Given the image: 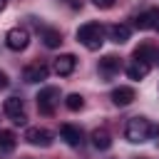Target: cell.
Returning <instances> with one entry per match:
<instances>
[{"instance_id": "17", "label": "cell", "mask_w": 159, "mask_h": 159, "mask_svg": "<svg viewBox=\"0 0 159 159\" xmlns=\"http://www.w3.org/2000/svg\"><path fill=\"white\" fill-rule=\"evenodd\" d=\"M92 147L99 149V152L109 149V147H112V134H109L107 129H94V132H92Z\"/></svg>"}, {"instance_id": "22", "label": "cell", "mask_w": 159, "mask_h": 159, "mask_svg": "<svg viewBox=\"0 0 159 159\" xmlns=\"http://www.w3.org/2000/svg\"><path fill=\"white\" fill-rule=\"evenodd\" d=\"M5 5H7V0H0V12L5 10Z\"/></svg>"}, {"instance_id": "16", "label": "cell", "mask_w": 159, "mask_h": 159, "mask_svg": "<svg viewBox=\"0 0 159 159\" xmlns=\"http://www.w3.org/2000/svg\"><path fill=\"white\" fill-rule=\"evenodd\" d=\"M149 70H152L149 62H139V60H134V62L127 67V77H129V80H144V77L149 75Z\"/></svg>"}, {"instance_id": "15", "label": "cell", "mask_w": 159, "mask_h": 159, "mask_svg": "<svg viewBox=\"0 0 159 159\" xmlns=\"http://www.w3.org/2000/svg\"><path fill=\"white\" fill-rule=\"evenodd\" d=\"M99 72H102L104 77H114V75L119 72V57H114V55L102 57V60H99Z\"/></svg>"}, {"instance_id": "4", "label": "cell", "mask_w": 159, "mask_h": 159, "mask_svg": "<svg viewBox=\"0 0 159 159\" xmlns=\"http://www.w3.org/2000/svg\"><path fill=\"white\" fill-rule=\"evenodd\" d=\"M5 45H7L12 52H22V50L30 45V32H27L25 27H12V30H7V35H5Z\"/></svg>"}, {"instance_id": "3", "label": "cell", "mask_w": 159, "mask_h": 159, "mask_svg": "<svg viewBox=\"0 0 159 159\" xmlns=\"http://www.w3.org/2000/svg\"><path fill=\"white\" fill-rule=\"evenodd\" d=\"M57 102H60V89L57 87H42L37 92V109L42 114H52Z\"/></svg>"}, {"instance_id": "8", "label": "cell", "mask_w": 159, "mask_h": 159, "mask_svg": "<svg viewBox=\"0 0 159 159\" xmlns=\"http://www.w3.org/2000/svg\"><path fill=\"white\" fill-rule=\"evenodd\" d=\"M134 25H137L139 30H157V32H159V10H157V7H149V10L139 12L137 20H134Z\"/></svg>"}, {"instance_id": "7", "label": "cell", "mask_w": 159, "mask_h": 159, "mask_svg": "<svg viewBox=\"0 0 159 159\" xmlns=\"http://www.w3.org/2000/svg\"><path fill=\"white\" fill-rule=\"evenodd\" d=\"M25 142L32 144V147H50L52 144V134L47 129H42V127H30L25 132Z\"/></svg>"}, {"instance_id": "23", "label": "cell", "mask_w": 159, "mask_h": 159, "mask_svg": "<svg viewBox=\"0 0 159 159\" xmlns=\"http://www.w3.org/2000/svg\"><path fill=\"white\" fill-rule=\"evenodd\" d=\"M154 60H157V65H159V52H154Z\"/></svg>"}, {"instance_id": "14", "label": "cell", "mask_w": 159, "mask_h": 159, "mask_svg": "<svg viewBox=\"0 0 159 159\" xmlns=\"http://www.w3.org/2000/svg\"><path fill=\"white\" fill-rule=\"evenodd\" d=\"M42 42H45V47L55 50L62 45V32L57 27H42Z\"/></svg>"}, {"instance_id": "5", "label": "cell", "mask_w": 159, "mask_h": 159, "mask_svg": "<svg viewBox=\"0 0 159 159\" xmlns=\"http://www.w3.org/2000/svg\"><path fill=\"white\" fill-rule=\"evenodd\" d=\"M2 109H5V114H7L15 124H25V122H27V117H25V104H22L20 97H7L5 104H2Z\"/></svg>"}, {"instance_id": "10", "label": "cell", "mask_w": 159, "mask_h": 159, "mask_svg": "<svg viewBox=\"0 0 159 159\" xmlns=\"http://www.w3.org/2000/svg\"><path fill=\"white\" fill-rule=\"evenodd\" d=\"M134 99H137V92L132 87H114L112 89V102L117 107H129Z\"/></svg>"}, {"instance_id": "2", "label": "cell", "mask_w": 159, "mask_h": 159, "mask_svg": "<svg viewBox=\"0 0 159 159\" xmlns=\"http://www.w3.org/2000/svg\"><path fill=\"white\" fill-rule=\"evenodd\" d=\"M77 40L87 47V50H99L102 42H104V27L99 22H84L77 27Z\"/></svg>"}, {"instance_id": "21", "label": "cell", "mask_w": 159, "mask_h": 159, "mask_svg": "<svg viewBox=\"0 0 159 159\" xmlns=\"http://www.w3.org/2000/svg\"><path fill=\"white\" fill-rule=\"evenodd\" d=\"M7 84H10V80H7V75H5V72H0V89H5Z\"/></svg>"}, {"instance_id": "19", "label": "cell", "mask_w": 159, "mask_h": 159, "mask_svg": "<svg viewBox=\"0 0 159 159\" xmlns=\"http://www.w3.org/2000/svg\"><path fill=\"white\" fill-rule=\"evenodd\" d=\"M82 104H84V99H82L80 94H75V92L65 97V107H67L70 112H77V109H82Z\"/></svg>"}, {"instance_id": "6", "label": "cell", "mask_w": 159, "mask_h": 159, "mask_svg": "<svg viewBox=\"0 0 159 159\" xmlns=\"http://www.w3.org/2000/svg\"><path fill=\"white\" fill-rule=\"evenodd\" d=\"M47 75H50V67H47L45 62H32V65H27V67L22 70V80L30 82V84L47 80Z\"/></svg>"}, {"instance_id": "20", "label": "cell", "mask_w": 159, "mask_h": 159, "mask_svg": "<svg viewBox=\"0 0 159 159\" xmlns=\"http://www.w3.org/2000/svg\"><path fill=\"white\" fill-rule=\"evenodd\" d=\"M92 2H94L99 10H109V7L114 5V0H92Z\"/></svg>"}, {"instance_id": "13", "label": "cell", "mask_w": 159, "mask_h": 159, "mask_svg": "<svg viewBox=\"0 0 159 159\" xmlns=\"http://www.w3.org/2000/svg\"><path fill=\"white\" fill-rule=\"evenodd\" d=\"M15 147H17L15 134H12L10 129H0V159L10 157V154L15 152Z\"/></svg>"}, {"instance_id": "18", "label": "cell", "mask_w": 159, "mask_h": 159, "mask_svg": "<svg viewBox=\"0 0 159 159\" xmlns=\"http://www.w3.org/2000/svg\"><path fill=\"white\" fill-rule=\"evenodd\" d=\"M134 60H139V62H149V60H154V50H152L149 45H139V47L134 50Z\"/></svg>"}, {"instance_id": "9", "label": "cell", "mask_w": 159, "mask_h": 159, "mask_svg": "<svg viewBox=\"0 0 159 159\" xmlns=\"http://www.w3.org/2000/svg\"><path fill=\"white\" fill-rule=\"evenodd\" d=\"M75 67H77V57L75 55H60V57H55V72L60 75V77H70L72 72H75Z\"/></svg>"}, {"instance_id": "11", "label": "cell", "mask_w": 159, "mask_h": 159, "mask_svg": "<svg viewBox=\"0 0 159 159\" xmlns=\"http://www.w3.org/2000/svg\"><path fill=\"white\" fill-rule=\"evenodd\" d=\"M107 35H109V40H112V42L124 45V42L129 40L132 30H129V25H124V22H114V25H109V27H107Z\"/></svg>"}, {"instance_id": "12", "label": "cell", "mask_w": 159, "mask_h": 159, "mask_svg": "<svg viewBox=\"0 0 159 159\" xmlns=\"http://www.w3.org/2000/svg\"><path fill=\"white\" fill-rule=\"evenodd\" d=\"M60 137L70 144V147H80L82 144V129L75 124H62L60 127Z\"/></svg>"}, {"instance_id": "1", "label": "cell", "mask_w": 159, "mask_h": 159, "mask_svg": "<svg viewBox=\"0 0 159 159\" xmlns=\"http://www.w3.org/2000/svg\"><path fill=\"white\" fill-rule=\"evenodd\" d=\"M124 137L132 144H142L152 137H159V124H152L147 117H132L124 127Z\"/></svg>"}]
</instances>
